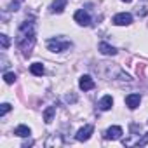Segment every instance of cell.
Masks as SVG:
<instances>
[{"label": "cell", "mask_w": 148, "mask_h": 148, "mask_svg": "<svg viewBox=\"0 0 148 148\" xmlns=\"http://www.w3.org/2000/svg\"><path fill=\"white\" fill-rule=\"evenodd\" d=\"M122 2H125V4H129V2H132V0H122Z\"/></svg>", "instance_id": "44dd1931"}, {"label": "cell", "mask_w": 148, "mask_h": 148, "mask_svg": "<svg viewBox=\"0 0 148 148\" xmlns=\"http://www.w3.org/2000/svg\"><path fill=\"white\" fill-rule=\"evenodd\" d=\"M145 145H148V132H145L143 138L136 141V146H145Z\"/></svg>", "instance_id": "e0dca14e"}, {"label": "cell", "mask_w": 148, "mask_h": 148, "mask_svg": "<svg viewBox=\"0 0 148 148\" xmlns=\"http://www.w3.org/2000/svg\"><path fill=\"white\" fill-rule=\"evenodd\" d=\"M14 134H18L19 138H28V136L32 134V131H30L28 125H18L16 131H14Z\"/></svg>", "instance_id": "4fadbf2b"}, {"label": "cell", "mask_w": 148, "mask_h": 148, "mask_svg": "<svg viewBox=\"0 0 148 148\" xmlns=\"http://www.w3.org/2000/svg\"><path fill=\"white\" fill-rule=\"evenodd\" d=\"M52 145H56V146H59V145H63V139H61V134H52L47 141H45V146H52Z\"/></svg>", "instance_id": "9a60e30c"}, {"label": "cell", "mask_w": 148, "mask_h": 148, "mask_svg": "<svg viewBox=\"0 0 148 148\" xmlns=\"http://www.w3.org/2000/svg\"><path fill=\"white\" fill-rule=\"evenodd\" d=\"M70 47H71V42H68L64 38H59V37L58 38H51L47 42V49L52 51V52H63V51H66Z\"/></svg>", "instance_id": "7a4b0ae2"}, {"label": "cell", "mask_w": 148, "mask_h": 148, "mask_svg": "<svg viewBox=\"0 0 148 148\" xmlns=\"http://www.w3.org/2000/svg\"><path fill=\"white\" fill-rule=\"evenodd\" d=\"M64 99H66L68 103H75V101H77V96H73V94H68Z\"/></svg>", "instance_id": "ffe728a7"}, {"label": "cell", "mask_w": 148, "mask_h": 148, "mask_svg": "<svg viewBox=\"0 0 148 148\" xmlns=\"http://www.w3.org/2000/svg\"><path fill=\"white\" fill-rule=\"evenodd\" d=\"M30 71L33 73V75H37V77H42L44 75V64L42 63H33L30 66Z\"/></svg>", "instance_id": "5bb4252c"}, {"label": "cell", "mask_w": 148, "mask_h": 148, "mask_svg": "<svg viewBox=\"0 0 148 148\" xmlns=\"http://www.w3.org/2000/svg\"><path fill=\"white\" fill-rule=\"evenodd\" d=\"M92 131H94V127H92L91 124H87V125H84V127H80V129L77 131V134H75V138H77V141H87V139L91 138V134H92Z\"/></svg>", "instance_id": "277c9868"}, {"label": "cell", "mask_w": 148, "mask_h": 148, "mask_svg": "<svg viewBox=\"0 0 148 148\" xmlns=\"http://www.w3.org/2000/svg\"><path fill=\"white\" fill-rule=\"evenodd\" d=\"M14 2H23V0H14Z\"/></svg>", "instance_id": "7402d4cb"}, {"label": "cell", "mask_w": 148, "mask_h": 148, "mask_svg": "<svg viewBox=\"0 0 148 148\" xmlns=\"http://www.w3.org/2000/svg\"><path fill=\"white\" fill-rule=\"evenodd\" d=\"M33 44H35V23L33 19H26L19 25L18 28V35H16V45L18 49L21 51V54L25 58H28L32 54V49H33Z\"/></svg>", "instance_id": "6da1fadb"}, {"label": "cell", "mask_w": 148, "mask_h": 148, "mask_svg": "<svg viewBox=\"0 0 148 148\" xmlns=\"http://www.w3.org/2000/svg\"><path fill=\"white\" fill-rule=\"evenodd\" d=\"M98 49H99V52L105 54V56H115V54H117V49H115L113 45L106 44V42H101V44L98 45Z\"/></svg>", "instance_id": "9c48e42d"}, {"label": "cell", "mask_w": 148, "mask_h": 148, "mask_svg": "<svg viewBox=\"0 0 148 148\" xmlns=\"http://www.w3.org/2000/svg\"><path fill=\"white\" fill-rule=\"evenodd\" d=\"M98 106H99V110H103V112L110 110V108L113 106V98H112V96H103V98L99 99Z\"/></svg>", "instance_id": "30bf717a"}, {"label": "cell", "mask_w": 148, "mask_h": 148, "mask_svg": "<svg viewBox=\"0 0 148 148\" xmlns=\"http://www.w3.org/2000/svg\"><path fill=\"white\" fill-rule=\"evenodd\" d=\"M7 112H11V105H9V103H4V105H2V110H0V115L4 117Z\"/></svg>", "instance_id": "d6986e66"}, {"label": "cell", "mask_w": 148, "mask_h": 148, "mask_svg": "<svg viewBox=\"0 0 148 148\" xmlns=\"http://www.w3.org/2000/svg\"><path fill=\"white\" fill-rule=\"evenodd\" d=\"M73 19H75L80 26H89V25H91V16H89V12L84 11V9H79V11L75 12V16H73Z\"/></svg>", "instance_id": "3957f363"}, {"label": "cell", "mask_w": 148, "mask_h": 148, "mask_svg": "<svg viewBox=\"0 0 148 148\" xmlns=\"http://www.w3.org/2000/svg\"><path fill=\"white\" fill-rule=\"evenodd\" d=\"M94 79L91 77V75H82L80 77V80H79V87L82 89V91H91V89H94Z\"/></svg>", "instance_id": "52a82bcc"}, {"label": "cell", "mask_w": 148, "mask_h": 148, "mask_svg": "<svg viewBox=\"0 0 148 148\" xmlns=\"http://www.w3.org/2000/svg\"><path fill=\"white\" fill-rule=\"evenodd\" d=\"M139 103H141V96H139V94L132 92V94H127V96H125V105H127L131 110H136V108L139 106Z\"/></svg>", "instance_id": "ba28073f"}, {"label": "cell", "mask_w": 148, "mask_h": 148, "mask_svg": "<svg viewBox=\"0 0 148 148\" xmlns=\"http://www.w3.org/2000/svg\"><path fill=\"white\" fill-rule=\"evenodd\" d=\"M0 42H2V47H4V49H7V47L11 45V40H9L7 35H0Z\"/></svg>", "instance_id": "ac0fdd59"}, {"label": "cell", "mask_w": 148, "mask_h": 148, "mask_svg": "<svg viewBox=\"0 0 148 148\" xmlns=\"http://www.w3.org/2000/svg\"><path fill=\"white\" fill-rule=\"evenodd\" d=\"M54 113H56V106H47V108H45V112H44V120H45V124H51V122H52Z\"/></svg>", "instance_id": "7c38bea8"}, {"label": "cell", "mask_w": 148, "mask_h": 148, "mask_svg": "<svg viewBox=\"0 0 148 148\" xmlns=\"http://www.w3.org/2000/svg\"><path fill=\"white\" fill-rule=\"evenodd\" d=\"M131 23H132V16L129 12H120L113 18V25H117V26H127Z\"/></svg>", "instance_id": "5b68a950"}, {"label": "cell", "mask_w": 148, "mask_h": 148, "mask_svg": "<svg viewBox=\"0 0 148 148\" xmlns=\"http://www.w3.org/2000/svg\"><path fill=\"white\" fill-rule=\"evenodd\" d=\"M64 7H66V0H54L52 5H51V12L52 14H61Z\"/></svg>", "instance_id": "8fae6325"}, {"label": "cell", "mask_w": 148, "mask_h": 148, "mask_svg": "<svg viewBox=\"0 0 148 148\" xmlns=\"http://www.w3.org/2000/svg\"><path fill=\"white\" fill-rule=\"evenodd\" d=\"M122 134H124L122 127H119V125H112V127H108V129H106L105 138H106V139L115 141V139H120V138H122Z\"/></svg>", "instance_id": "8992f818"}, {"label": "cell", "mask_w": 148, "mask_h": 148, "mask_svg": "<svg viewBox=\"0 0 148 148\" xmlns=\"http://www.w3.org/2000/svg\"><path fill=\"white\" fill-rule=\"evenodd\" d=\"M4 80H5V84H14V82H16V73L5 71V73H4Z\"/></svg>", "instance_id": "2e32d148"}]
</instances>
